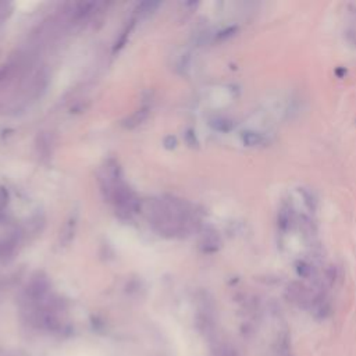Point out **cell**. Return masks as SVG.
<instances>
[{"label":"cell","mask_w":356,"mask_h":356,"mask_svg":"<svg viewBox=\"0 0 356 356\" xmlns=\"http://www.w3.org/2000/svg\"><path fill=\"white\" fill-rule=\"evenodd\" d=\"M242 138L248 146H256L264 142V136L259 132H243Z\"/></svg>","instance_id":"cell-1"}]
</instances>
